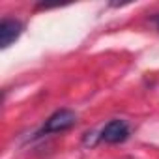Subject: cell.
I'll list each match as a JSON object with an SVG mask.
<instances>
[{"label": "cell", "instance_id": "4", "mask_svg": "<svg viewBox=\"0 0 159 159\" xmlns=\"http://www.w3.org/2000/svg\"><path fill=\"white\" fill-rule=\"evenodd\" d=\"M152 21H153V25H155V26H157V30H159V13H157V15H155Z\"/></svg>", "mask_w": 159, "mask_h": 159}, {"label": "cell", "instance_id": "1", "mask_svg": "<svg viewBox=\"0 0 159 159\" xmlns=\"http://www.w3.org/2000/svg\"><path fill=\"white\" fill-rule=\"evenodd\" d=\"M75 124H77V114H75V111H71V109H60V111L52 112V114L45 120V124H43V127H41L39 133H41V135H43V133H45V135L62 133V131L71 129Z\"/></svg>", "mask_w": 159, "mask_h": 159}, {"label": "cell", "instance_id": "3", "mask_svg": "<svg viewBox=\"0 0 159 159\" xmlns=\"http://www.w3.org/2000/svg\"><path fill=\"white\" fill-rule=\"evenodd\" d=\"M23 34V23L17 19H2L0 23V47L8 49L19 36Z\"/></svg>", "mask_w": 159, "mask_h": 159}, {"label": "cell", "instance_id": "2", "mask_svg": "<svg viewBox=\"0 0 159 159\" xmlns=\"http://www.w3.org/2000/svg\"><path fill=\"white\" fill-rule=\"evenodd\" d=\"M127 137H129V125L125 120H111L101 129V135H99V139L103 142H109V144L124 142Z\"/></svg>", "mask_w": 159, "mask_h": 159}]
</instances>
